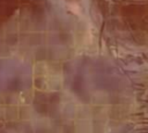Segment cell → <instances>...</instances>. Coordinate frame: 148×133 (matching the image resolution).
<instances>
[]
</instances>
